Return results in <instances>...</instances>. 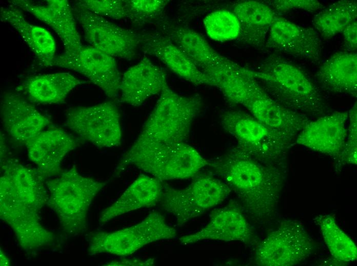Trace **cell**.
I'll list each match as a JSON object with an SVG mask.
<instances>
[{"mask_svg":"<svg viewBox=\"0 0 357 266\" xmlns=\"http://www.w3.org/2000/svg\"><path fill=\"white\" fill-rule=\"evenodd\" d=\"M43 178L37 170L13 160L4 162L1 167V218L28 252L49 245L55 238L41 222L40 212L48 198Z\"/></svg>","mask_w":357,"mask_h":266,"instance_id":"obj_1","label":"cell"},{"mask_svg":"<svg viewBox=\"0 0 357 266\" xmlns=\"http://www.w3.org/2000/svg\"><path fill=\"white\" fill-rule=\"evenodd\" d=\"M208 165L235 192L253 219L264 223L275 216L284 186L283 169L260 162L236 146Z\"/></svg>","mask_w":357,"mask_h":266,"instance_id":"obj_2","label":"cell"},{"mask_svg":"<svg viewBox=\"0 0 357 266\" xmlns=\"http://www.w3.org/2000/svg\"><path fill=\"white\" fill-rule=\"evenodd\" d=\"M254 73L267 88V93L286 107L307 116L327 114L328 106L319 87L303 69L290 60L271 55Z\"/></svg>","mask_w":357,"mask_h":266,"instance_id":"obj_3","label":"cell"},{"mask_svg":"<svg viewBox=\"0 0 357 266\" xmlns=\"http://www.w3.org/2000/svg\"><path fill=\"white\" fill-rule=\"evenodd\" d=\"M203 103L199 95L184 96L166 84L131 145L140 147L157 144L184 142L193 122L201 112Z\"/></svg>","mask_w":357,"mask_h":266,"instance_id":"obj_4","label":"cell"},{"mask_svg":"<svg viewBox=\"0 0 357 266\" xmlns=\"http://www.w3.org/2000/svg\"><path fill=\"white\" fill-rule=\"evenodd\" d=\"M208 165L198 151L185 142L131 147L114 169L118 174L132 165L162 180L184 179L195 175Z\"/></svg>","mask_w":357,"mask_h":266,"instance_id":"obj_5","label":"cell"},{"mask_svg":"<svg viewBox=\"0 0 357 266\" xmlns=\"http://www.w3.org/2000/svg\"><path fill=\"white\" fill-rule=\"evenodd\" d=\"M47 204L55 213L64 230L73 235L88 228V214L93 200L106 184L81 174L75 166L45 182Z\"/></svg>","mask_w":357,"mask_h":266,"instance_id":"obj_6","label":"cell"},{"mask_svg":"<svg viewBox=\"0 0 357 266\" xmlns=\"http://www.w3.org/2000/svg\"><path fill=\"white\" fill-rule=\"evenodd\" d=\"M220 122L236 140V147L260 162L283 169L288 151L296 139L268 127L242 110L223 113Z\"/></svg>","mask_w":357,"mask_h":266,"instance_id":"obj_7","label":"cell"},{"mask_svg":"<svg viewBox=\"0 0 357 266\" xmlns=\"http://www.w3.org/2000/svg\"><path fill=\"white\" fill-rule=\"evenodd\" d=\"M231 190L222 180L211 175L195 179L184 188H163L159 202L162 207L182 226L191 219L222 203Z\"/></svg>","mask_w":357,"mask_h":266,"instance_id":"obj_8","label":"cell"},{"mask_svg":"<svg viewBox=\"0 0 357 266\" xmlns=\"http://www.w3.org/2000/svg\"><path fill=\"white\" fill-rule=\"evenodd\" d=\"M177 236L176 230L157 212L149 214L137 224L116 231H97L89 237V253L128 256L150 243Z\"/></svg>","mask_w":357,"mask_h":266,"instance_id":"obj_9","label":"cell"},{"mask_svg":"<svg viewBox=\"0 0 357 266\" xmlns=\"http://www.w3.org/2000/svg\"><path fill=\"white\" fill-rule=\"evenodd\" d=\"M313 249L314 241L303 225L296 220H286L259 245L255 263L261 266L294 265L306 259Z\"/></svg>","mask_w":357,"mask_h":266,"instance_id":"obj_10","label":"cell"},{"mask_svg":"<svg viewBox=\"0 0 357 266\" xmlns=\"http://www.w3.org/2000/svg\"><path fill=\"white\" fill-rule=\"evenodd\" d=\"M65 125L97 147L113 148L121 144V115L112 102L72 108L67 113Z\"/></svg>","mask_w":357,"mask_h":266,"instance_id":"obj_11","label":"cell"},{"mask_svg":"<svg viewBox=\"0 0 357 266\" xmlns=\"http://www.w3.org/2000/svg\"><path fill=\"white\" fill-rule=\"evenodd\" d=\"M72 8L90 46L114 58L130 60L135 57L143 36L83 7L74 4Z\"/></svg>","mask_w":357,"mask_h":266,"instance_id":"obj_12","label":"cell"},{"mask_svg":"<svg viewBox=\"0 0 357 266\" xmlns=\"http://www.w3.org/2000/svg\"><path fill=\"white\" fill-rule=\"evenodd\" d=\"M51 66L77 72L100 87L109 98L120 92L122 77L115 58L91 46H83L73 56H56Z\"/></svg>","mask_w":357,"mask_h":266,"instance_id":"obj_13","label":"cell"},{"mask_svg":"<svg viewBox=\"0 0 357 266\" xmlns=\"http://www.w3.org/2000/svg\"><path fill=\"white\" fill-rule=\"evenodd\" d=\"M266 46L312 64H319L322 55L320 35L312 28L297 25L278 16L271 25Z\"/></svg>","mask_w":357,"mask_h":266,"instance_id":"obj_14","label":"cell"},{"mask_svg":"<svg viewBox=\"0 0 357 266\" xmlns=\"http://www.w3.org/2000/svg\"><path fill=\"white\" fill-rule=\"evenodd\" d=\"M11 3L28 12L49 26L63 43L65 50L63 54L73 56L83 46L72 8L68 1H47V4L44 5L24 0L12 1Z\"/></svg>","mask_w":357,"mask_h":266,"instance_id":"obj_15","label":"cell"},{"mask_svg":"<svg viewBox=\"0 0 357 266\" xmlns=\"http://www.w3.org/2000/svg\"><path fill=\"white\" fill-rule=\"evenodd\" d=\"M348 111H336L310 121L298 135L297 144L340 160L347 134Z\"/></svg>","mask_w":357,"mask_h":266,"instance_id":"obj_16","label":"cell"},{"mask_svg":"<svg viewBox=\"0 0 357 266\" xmlns=\"http://www.w3.org/2000/svg\"><path fill=\"white\" fill-rule=\"evenodd\" d=\"M0 112L6 131L14 140L24 144L51 124L46 116L16 93L3 94Z\"/></svg>","mask_w":357,"mask_h":266,"instance_id":"obj_17","label":"cell"},{"mask_svg":"<svg viewBox=\"0 0 357 266\" xmlns=\"http://www.w3.org/2000/svg\"><path fill=\"white\" fill-rule=\"evenodd\" d=\"M29 159L43 176L60 173L66 155L80 145L79 140L56 128L43 130L25 143Z\"/></svg>","mask_w":357,"mask_h":266,"instance_id":"obj_18","label":"cell"},{"mask_svg":"<svg viewBox=\"0 0 357 266\" xmlns=\"http://www.w3.org/2000/svg\"><path fill=\"white\" fill-rule=\"evenodd\" d=\"M243 105L263 125L295 139L311 121L307 115L279 103L261 84Z\"/></svg>","mask_w":357,"mask_h":266,"instance_id":"obj_19","label":"cell"},{"mask_svg":"<svg viewBox=\"0 0 357 266\" xmlns=\"http://www.w3.org/2000/svg\"><path fill=\"white\" fill-rule=\"evenodd\" d=\"M253 236L251 226L240 207L231 203L212 214L209 223L199 231L180 238L188 245L205 240L248 242Z\"/></svg>","mask_w":357,"mask_h":266,"instance_id":"obj_20","label":"cell"},{"mask_svg":"<svg viewBox=\"0 0 357 266\" xmlns=\"http://www.w3.org/2000/svg\"><path fill=\"white\" fill-rule=\"evenodd\" d=\"M167 84L165 72L149 58H143L123 74L119 101L140 106L150 97L161 93Z\"/></svg>","mask_w":357,"mask_h":266,"instance_id":"obj_21","label":"cell"},{"mask_svg":"<svg viewBox=\"0 0 357 266\" xmlns=\"http://www.w3.org/2000/svg\"><path fill=\"white\" fill-rule=\"evenodd\" d=\"M231 102L243 105L260 85L254 71L226 58L201 70Z\"/></svg>","mask_w":357,"mask_h":266,"instance_id":"obj_22","label":"cell"},{"mask_svg":"<svg viewBox=\"0 0 357 266\" xmlns=\"http://www.w3.org/2000/svg\"><path fill=\"white\" fill-rule=\"evenodd\" d=\"M143 50L156 57L174 74L195 85H212L209 78L173 42L163 34L143 37Z\"/></svg>","mask_w":357,"mask_h":266,"instance_id":"obj_23","label":"cell"},{"mask_svg":"<svg viewBox=\"0 0 357 266\" xmlns=\"http://www.w3.org/2000/svg\"><path fill=\"white\" fill-rule=\"evenodd\" d=\"M231 10L240 23L237 39L255 48H263L271 25L279 16L277 13L265 2L256 1L237 2Z\"/></svg>","mask_w":357,"mask_h":266,"instance_id":"obj_24","label":"cell"},{"mask_svg":"<svg viewBox=\"0 0 357 266\" xmlns=\"http://www.w3.org/2000/svg\"><path fill=\"white\" fill-rule=\"evenodd\" d=\"M315 77L319 85L324 90L356 97V53L351 52L334 54L321 64Z\"/></svg>","mask_w":357,"mask_h":266,"instance_id":"obj_25","label":"cell"},{"mask_svg":"<svg viewBox=\"0 0 357 266\" xmlns=\"http://www.w3.org/2000/svg\"><path fill=\"white\" fill-rule=\"evenodd\" d=\"M163 188L160 180L139 175L113 204L101 213L99 224L103 226L121 215L154 205L158 202Z\"/></svg>","mask_w":357,"mask_h":266,"instance_id":"obj_26","label":"cell"},{"mask_svg":"<svg viewBox=\"0 0 357 266\" xmlns=\"http://www.w3.org/2000/svg\"><path fill=\"white\" fill-rule=\"evenodd\" d=\"M1 19L16 30L45 65L51 66L56 57V46L54 37L47 29L28 21L21 10L12 4L1 7Z\"/></svg>","mask_w":357,"mask_h":266,"instance_id":"obj_27","label":"cell"},{"mask_svg":"<svg viewBox=\"0 0 357 266\" xmlns=\"http://www.w3.org/2000/svg\"><path fill=\"white\" fill-rule=\"evenodd\" d=\"M86 82L69 73L56 72L32 77L21 88L34 102L61 104L75 87Z\"/></svg>","mask_w":357,"mask_h":266,"instance_id":"obj_28","label":"cell"},{"mask_svg":"<svg viewBox=\"0 0 357 266\" xmlns=\"http://www.w3.org/2000/svg\"><path fill=\"white\" fill-rule=\"evenodd\" d=\"M163 34L179 48L201 70L225 60L199 33L188 27L164 24Z\"/></svg>","mask_w":357,"mask_h":266,"instance_id":"obj_29","label":"cell"},{"mask_svg":"<svg viewBox=\"0 0 357 266\" xmlns=\"http://www.w3.org/2000/svg\"><path fill=\"white\" fill-rule=\"evenodd\" d=\"M356 1L342 0L323 9L313 17L312 24L320 35L330 38L356 21Z\"/></svg>","mask_w":357,"mask_h":266,"instance_id":"obj_30","label":"cell"},{"mask_svg":"<svg viewBox=\"0 0 357 266\" xmlns=\"http://www.w3.org/2000/svg\"><path fill=\"white\" fill-rule=\"evenodd\" d=\"M325 242L332 256L343 262L354 261L357 248L354 242L338 225L331 215H320L316 219Z\"/></svg>","mask_w":357,"mask_h":266,"instance_id":"obj_31","label":"cell"},{"mask_svg":"<svg viewBox=\"0 0 357 266\" xmlns=\"http://www.w3.org/2000/svg\"><path fill=\"white\" fill-rule=\"evenodd\" d=\"M203 24L206 34L213 40L225 42L239 37L240 23L231 11L219 10L212 12L205 17Z\"/></svg>","mask_w":357,"mask_h":266,"instance_id":"obj_32","label":"cell"},{"mask_svg":"<svg viewBox=\"0 0 357 266\" xmlns=\"http://www.w3.org/2000/svg\"><path fill=\"white\" fill-rule=\"evenodd\" d=\"M74 5L102 17L114 19L136 18L130 9L127 1L121 0H81Z\"/></svg>","mask_w":357,"mask_h":266,"instance_id":"obj_33","label":"cell"},{"mask_svg":"<svg viewBox=\"0 0 357 266\" xmlns=\"http://www.w3.org/2000/svg\"><path fill=\"white\" fill-rule=\"evenodd\" d=\"M349 124L346 140L340 160L356 165L357 158V107L355 102L348 112Z\"/></svg>","mask_w":357,"mask_h":266,"instance_id":"obj_34","label":"cell"},{"mask_svg":"<svg viewBox=\"0 0 357 266\" xmlns=\"http://www.w3.org/2000/svg\"><path fill=\"white\" fill-rule=\"evenodd\" d=\"M265 3L276 13H285L294 10L313 12L325 7L322 3L315 0H274Z\"/></svg>","mask_w":357,"mask_h":266,"instance_id":"obj_35","label":"cell"},{"mask_svg":"<svg viewBox=\"0 0 357 266\" xmlns=\"http://www.w3.org/2000/svg\"><path fill=\"white\" fill-rule=\"evenodd\" d=\"M163 0H130L127 4L136 18L154 17L160 14L168 3Z\"/></svg>","mask_w":357,"mask_h":266,"instance_id":"obj_36","label":"cell"},{"mask_svg":"<svg viewBox=\"0 0 357 266\" xmlns=\"http://www.w3.org/2000/svg\"><path fill=\"white\" fill-rule=\"evenodd\" d=\"M342 32L346 47L351 51L356 50L357 47L356 20L348 25Z\"/></svg>","mask_w":357,"mask_h":266,"instance_id":"obj_37","label":"cell"},{"mask_svg":"<svg viewBox=\"0 0 357 266\" xmlns=\"http://www.w3.org/2000/svg\"><path fill=\"white\" fill-rule=\"evenodd\" d=\"M154 262V259L149 258L147 260L137 259H122L118 261H112L108 265H152Z\"/></svg>","mask_w":357,"mask_h":266,"instance_id":"obj_38","label":"cell"}]
</instances>
